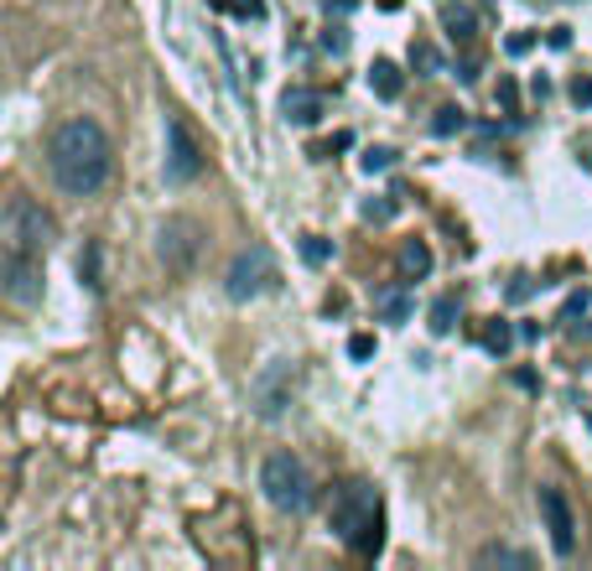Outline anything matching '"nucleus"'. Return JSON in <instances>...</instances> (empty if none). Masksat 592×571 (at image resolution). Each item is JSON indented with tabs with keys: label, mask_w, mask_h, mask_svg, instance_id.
<instances>
[{
	"label": "nucleus",
	"mask_w": 592,
	"mask_h": 571,
	"mask_svg": "<svg viewBox=\"0 0 592 571\" xmlns=\"http://www.w3.org/2000/svg\"><path fill=\"white\" fill-rule=\"evenodd\" d=\"M48 167H52V183L63 187L69 198H94L110 183V172H115V146H110L100 120L73 115L52 131Z\"/></svg>",
	"instance_id": "f257e3e1"
},
{
	"label": "nucleus",
	"mask_w": 592,
	"mask_h": 571,
	"mask_svg": "<svg viewBox=\"0 0 592 571\" xmlns=\"http://www.w3.org/2000/svg\"><path fill=\"white\" fill-rule=\"evenodd\" d=\"M328 520L339 530L343 546H354L359 556H374L380 551V530H385V515H380V494L370 484H343L333 494V509H328Z\"/></svg>",
	"instance_id": "f03ea898"
},
{
	"label": "nucleus",
	"mask_w": 592,
	"mask_h": 571,
	"mask_svg": "<svg viewBox=\"0 0 592 571\" xmlns=\"http://www.w3.org/2000/svg\"><path fill=\"white\" fill-rule=\"evenodd\" d=\"M260 488L281 515H307L318 505V484H312V468H307L297 453H271L260 463Z\"/></svg>",
	"instance_id": "7ed1b4c3"
},
{
	"label": "nucleus",
	"mask_w": 592,
	"mask_h": 571,
	"mask_svg": "<svg viewBox=\"0 0 592 571\" xmlns=\"http://www.w3.org/2000/svg\"><path fill=\"white\" fill-rule=\"evenodd\" d=\"M0 250L17 255V260H42L52 250V219L21 193L6 198V208H0Z\"/></svg>",
	"instance_id": "20e7f679"
},
{
	"label": "nucleus",
	"mask_w": 592,
	"mask_h": 571,
	"mask_svg": "<svg viewBox=\"0 0 592 571\" xmlns=\"http://www.w3.org/2000/svg\"><path fill=\"white\" fill-rule=\"evenodd\" d=\"M276 281H281L276 255L266 250V245H250L245 255H235V266H229V276H224V291H229L235 302H255V297L276 291Z\"/></svg>",
	"instance_id": "39448f33"
},
{
	"label": "nucleus",
	"mask_w": 592,
	"mask_h": 571,
	"mask_svg": "<svg viewBox=\"0 0 592 571\" xmlns=\"http://www.w3.org/2000/svg\"><path fill=\"white\" fill-rule=\"evenodd\" d=\"M291 395H297V359H271L250 380V405H255V416H266V421L287 416Z\"/></svg>",
	"instance_id": "423d86ee"
},
{
	"label": "nucleus",
	"mask_w": 592,
	"mask_h": 571,
	"mask_svg": "<svg viewBox=\"0 0 592 571\" xmlns=\"http://www.w3.org/2000/svg\"><path fill=\"white\" fill-rule=\"evenodd\" d=\"M204 177V146L187 131L183 115H167V183H198Z\"/></svg>",
	"instance_id": "0eeeda50"
},
{
	"label": "nucleus",
	"mask_w": 592,
	"mask_h": 571,
	"mask_svg": "<svg viewBox=\"0 0 592 571\" xmlns=\"http://www.w3.org/2000/svg\"><path fill=\"white\" fill-rule=\"evenodd\" d=\"M204 250V229L193 219H167L162 224V235H156V255H162V266L167 270H193Z\"/></svg>",
	"instance_id": "6e6552de"
},
{
	"label": "nucleus",
	"mask_w": 592,
	"mask_h": 571,
	"mask_svg": "<svg viewBox=\"0 0 592 571\" xmlns=\"http://www.w3.org/2000/svg\"><path fill=\"white\" fill-rule=\"evenodd\" d=\"M0 281H6V302L11 307H37L42 302V260H0Z\"/></svg>",
	"instance_id": "1a4fd4ad"
},
{
	"label": "nucleus",
	"mask_w": 592,
	"mask_h": 571,
	"mask_svg": "<svg viewBox=\"0 0 592 571\" xmlns=\"http://www.w3.org/2000/svg\"><path fill=\"white\" fill-rule=\"evenodd\" d=\"M541 515H546V530H551L557 556H572L577 551V520H572V505L561 499V488H541Z\"/></svg>",
	"instance_id": "9d476101"
},
{
	"label": "nucleus",
	"mask_w": 592,
	"mask_h": 571,
	"mask_svg": "<svg viewBox=\"0 0 592 571\" xmlns=\"http://www.w3.org/2000/svg\"><path fill=\"white\" fill-rule=\"evenodd\" d=\"M322 104H328V100H322L318 89H302V84H297V89H287V94H281V115H287L291 125H318V120H322Z\"/></svg>",
	"instance_id": "9b49d317"
},
{
	"label": "nucleus",
	"mask_w": 592,
	"mask_h": 571,
	"mask_svg": "<svg viewBox=\"0 0 592 571\" xmlns=\"http://www.w3.org/2000/svg\"><path fill=\"white\" fill-rule=\"evenodd\" d=\"M442 27H447V37L463 42V48L478 37V21H474V11H468V0H442Z\"/></svg>",
	"instance_id": "f8f14e48"
},
{
	"label": "nucleus",
	"mask_w": 592,
	"mask_h": 571,
	"mask_svg": "<svg viewBox=\"0 0 592 571\" xmlns=\"http://www.w3.org/2000/svg\"><path fill=\"white\" fill-rule=\"evenodd\" d=\"M474 561H478V567H515V571H530V567H536V556H530V551H515V546H484Z\"/></svg>",
	"instance_id": "ddd939ff"
},
{
	"label": "nucleus",
	"mask_w": 592,
	"mask_h": 571,
	"mask_svg": "<svg viewBox=\"0 0 592 571\" xmlns=\"http://www.w3.org/2000/svg\"><path fill=\"white\" fill-rule=\"evenodd\" d=\"M426 270H432V250H426V239H406V245H401V281H422Z\"/></svg>",
	"instance_id": "4468645a"
},
{
	"label": "nucleus",
	"mask_w": 592,
	"mask_h": 571,
	"mask_svg": "<svg viewBox=\"0 0 592 571\" xmlns=\"http://www.w3.org/2000/svg\"><path fill=\"white\" fill-rule=\"evenodd\" d=\"M370 89L380 94V100H401L406 79H401V68H395V63H385V58H380V63L370 68Z\"/></svg>",
	"instance_id": "2eb2a0df"
},
{
	"label": "nucleus",
	"mask_w": 592,
	"mask_h": 571,
	"mask_svg": "<svg viewBox=\"0 0 592 571\" xmlns=\"http://www.w3.org/2000/svg\"><path fill=\"white\" fill-rule=\"evenodd\" d=\"M411 63L426 68V73H442V68H447V63H442V52L432 48V42H416V48H411Z\"/></svg>",
	"instance_id": "dca6fc26"
},
{
	"label": "nucleus",
	"mask_w": 592,
	"mask_h": 571,
	"mask_svg": "<svg viewBox=\"0 0 592 571\" xmlns=\"http://www.w3.org/2000/svg\"><path fill=\"white\" fill-rule=\"evenodd\" d=\"M515 333H509V322H489V333H484V349L489 353H509Z\"/></svg>",
	"instance_id": "f3484780"
},
{
	"label": "nucleus",
	"mask_w": 592,
	"mask_h": 571,
	"mask_svg": "<svg viewBox=\"0 0 592 571\" xmlns=\"http://www.w3.org/2000/svg\"><path fill=\"white\" fill-rule=\"evenodd\" d=\"M453 318H457V302L442 297V302L432 307V333H453Z\"/></svg>",
	"instance_id": "a211bd4d"
},
{
	"label": "nucleus",
	"mask_w": 592,
	"mask_h": 571,
	"mask_svg": "<svg viewBox=\"0 0 592 571\" xmlns=\"http://www.w3.org/2000/svg\"><path fill=\"white\" fill-rule=\"evenodd\" d=\"M432 131H437V135H453V131H463V110H457V104H442V110H437V120H432Z\"/></svg>",
	"instance_id": "6ab92c4d"
},
{
	"label": "nucleus",
	"mask_w": 592,
	"mask_h": 571,
	"mask_svg": "<svg viewBox=\"0 0 592 571\" xmlns=\"http://www.w3.org/2000/svg\"><path fill=\"white\" fill-rule=\"evenodd\" d=\"M390 162H395V152H370L364 156V172H385Z\"/></svg>",
	"instance_id": "aec40b11"
},
{
	"label": "nucleus",
	"mask_w": 592,
	"mask_h": 571,
	"mask_svg": "<svg viewBox=\"0 0 592 571\" xmlns=\"http://www.w3.org/2000/svg\"><path fill=\"white\" fill-rule=\"evenodd\" d=\"M302 255H307V260H312V266H322V260H328V245H322V239H307V245H302Z\"/></svg>",
	"instance_id": "412c9836"
},
{
	"label": "nucleus",
	"mask_w": 592,
	"mask_h": 571,
	"mask_svg": "<svg viewBox=\"0 0 592 571\" xmlns=\"http://www.w3.org/2000/svg\"><path fill=\"white\" fill-rule=\"evenodd\" d=\"M349 353H354V359H370V353H374V338H370V333H359L354 343H349Z\"/></svg>",
	"instance_id": "4be33fe9"
},
{
	"label": "nucleus",
	"mask_w": 592,
	"mask_h": 571,
	"mask_svg": "<svg viewBox=\"0 0 592 571\" xmlns=\"http://www.w3.org/2000/svg\"><path fill=\"white\" fill-rule=\"evenodd\" d=\"M239 17H266V0H235Z\"/></svg>",
	"instance_id": "5701e85b"
},
{
	"label": "nucleus",
	"mask_w": 592,
	"mask_h": 571,
	"mask_svg": "<svg viewBox=\"0 0 592 571\" xmlns=\"http://www.w3.org/2000/svg\"><path fill=\"white\" fill-rule=\"evenodd\" d=\"M572 100H577V104H592V73H588V79H577V84H572Z\"/></svg>",
	"instance_id": "b1692460"
},
{
	"label": "nucleus",
	"mask_w": 592,
	"mask_h": 571,
	"mask_svg": "<svg viewBox=\"0 0 592 571\" xmlns=\"http://www.w3.org/2000/svg\"><path fill=\"white\" fill-rule=\"evenodd\" d=\"M390 214H395V203H370L364 208V219H390Z\"/></svg>",
	"instance_id": "393cba45"
},
{
	"label": "nucleus",
	"mask_w": 592,
	"mask_h": 571,
	"mask_svg": "<svg viewBox=\"0 0 592 571\" xmlns=\"http://www.w3.org/2000/svg\"><path fill=\"white\" fill-rule=\"evenodd\" d=\"M322 42H328L333 52H343V42H349V37H343V27H328V37H322Z\"/></svg>",
	"instance_id": "a878e982"
}]
</instances>
